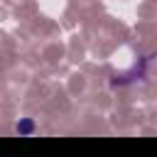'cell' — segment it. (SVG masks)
<instances>
[{"label": "cell", "instance_id": "cell-1", "mask_svg": "<svg viewBox=\"0 0 157 157\" xmlns=\"http://www.w3.org/2000/svg\"><path fill=\"white\" fill-rule=\"evenodd\" d=\"M15 130H17V135H32L34 132V123L32 120H20Z\"/></svg>", "mask_w": 157, "mask_h": 157}]
</instances>
